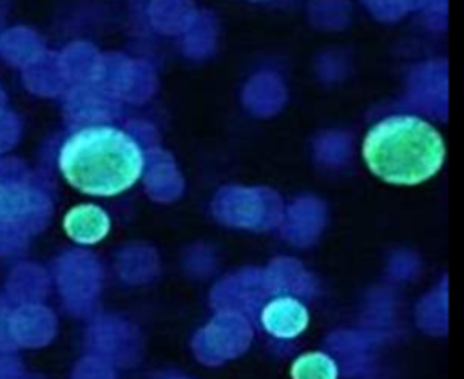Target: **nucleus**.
<instances>
[{
	"mask_svg": "<svg viewBox=\"0 0 464 379\" xmlns=\"http://www.w3.org/2000/svg\"><path fill=\"white\" fill-rule=\"evenodd\" d=\"M109 218L96 205H78L63 218V228L71 239L83 245H92L103 239L109 232Z\"/></svg>",
	"mask_w": 464,
	"mask_h": 379,
	"instance_id": "nucleus-4",
	"label": "nucleus"
},
{
	"mask_svg": "<svg viewBox=\"0 0 464 379\" xmlns=\"http://www.w3.org/2000/svg\"><path fill=\"white\" fill-rule=\"evenodd\" d=\"M290 375L292 379H337V364L323 352H308L292 363Z\"/></svg>",
	"mask_w": 464,
	"mask_h": 379,
	"instance_id": "nucleus-5",
	"label": "nucleus"
},
{
	"mask_svg": "<svg viewBox=\"0 0 464 379\" xmlns=\"http://www.w3.org/2000/svg\"><path fill=\"white\" fill-rule=\"evenodd\" d=\"M58 167L69 185L91 196H116L130 189L143 170L136 140L112 125H91L65 140Z\"/></svg>",
	"mask_w": 464,
	"mask_h": 379,
	"instance_id": "nucleus-1",
	"label": "nucleus"
},
{
	"mask_svg": "<svg viewBox=\"0 0 464 379\" xmlns=\"http://www.w3.org/2000/svg\"><path fill=\"white\" fill-rule=\"evenodd\" d=\"M439 131L411 114H395L377 121L362 140L368 169L392 185H417L439 172L444 161Z\"/></svg>",
	"mask_w": 464,
	"mask_h": 379,
	"instance_id": "nucleus-2",
	"label": "nucleus"
},
{
	"mask_svg": "<svg viewBox=\"0 0 464 379\" xmlns=\"http://www.w3.org/2000/svg\"><path fill=\"white\" fill-rule=\"evenodd\" d=\"M261 323L268 334L281 339H290L306 328L308 312L295 297L283 296L276 297L263 308Z\"/></svg>",
	"mask_w": 464,
	"mask_h": 379,
	"instance_id": "nucleus-3",
	"label": "nucleus"
}]
</instances>
